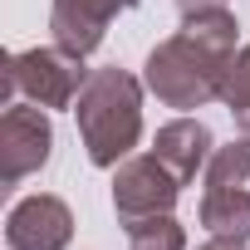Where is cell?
<instances>
[{
  "label": "cell",
  "mask_w": 250,
  "mask_h": 250,
  "mask_svg": "<svg viewBox=\"0 0 250 250\" xmlns=\"http://www.w3.org/2000/svg\"><path fill=\"white\" fill-rule=\"evenodd\" d=\"M235 44H240V20L226 5L182 10V30L147 54L143 83L167 108H201V103L221 98Z\"/></svg>",
  "instance_id": "6da1fadb"
},
{
  "label": "cell",
  "mask_w": 250,
  "mask_h": 250,
  "mask_svg": "<svg viewBox=\"0 0 250 250\" xmlns=\"http://www.w3.org/2000/svg\"><path fill=\"white\" fill-rule=\"evenodd\" d=\"M74 118H79V138L93 167L128 162L143 138V83L118 64L93 69L74 103Z\"/></svg>",
  "instance_id": "7a4b0ae2"
},
{
  "label": "cell",
  "mask_w": 250,
  "mask_h": 250,
  "mask_svg": "<svg viewBox=\"0 0 250 250\" xmlns=\"http://www.w3.org/2000/svg\"><path fill=\"white\" fill-rule=\"evenodd\" d=\"M0 64H5V83H0L5 108H10L15 93H25L40 108H74L79 93H83V83H88L83 59L69 54V49H59V44L25 49V54H5Z\"/></svg>",
  "instance_id": "3957f363"
},
{
  "label": "cell",
  "mask_w": 250,
  "mask_h": 250,
  "mask_svg": "<svg viewBox=\"0 0 250 250\" xmlns=\"http://www.w3.org/2000/svg\"><path fill=\"white\" fill-rule=\"evenodd\" d=\"M54 152V128H49V108L40 103H10L0 118V182L20 187L35 177Z\"/></svg>",
  "instance_id": "277c9868"
},
{
  "label": "cell",
  "mask_w": 250,
  "mask_h": 250,
  "mask_svg": "<svg viewBox=\"0 0 250 250\" xmlns=\"http://www.w3.org/2000/svg\"><path fill=\"white\" fill-rule=\"evenodd\" d=\"M182 196V182L147 152V157H128L113 167V211L123 221H138V216H162L172 211Z\"/></svg>",
  "instance_id": "5b68a950"
},
{
  "label": "cell",
  "mask_w": 250,
  "mask_h": 250,
  "mask_svg": "<svg viewBox=\"0 0 250 250\" xmlns=\"http://www.w3.org/2000/svg\"><path fill=\"white\" fill-rule=\"evenodd\" d=\"M74 235V211L49 196V191H35V196H20L5 216V240L10 250H64Z\"/></svg>",
  "instance_id": "8992f818"
},
{
  "label": "cell",
  "mask_w": 250,
  "mask_h": 250,
  "mask_svg": "<svg viewBox=\"0 0 250 250\" xmlns=\"http://www.w3.org/2000/svg\"><path fill=\"white\" fill-rule=\"evenodd\" d=\"M123 10H133V0H54V5H49L54 44L69 49V54H79V59H88V54L103 44L108 25H113Z\"/></svg>",
  "instance_id": "52a82bcc"
},
{
  "label": "cell",
  "mask_w": 250,
  "mask_h": 250,
  "mask_svg": "<svg viewBox=\"0 0 250 250\" xmlns=\"http://www.w3.org/2000/svg\"><path fill=\"white\" fill-rule=\"evenodd\" d=\"M211 152H216V138H211V128H206L201 118H172V123H162L157 138H152V157L182 187L196 182V172H206Z\"/></svg>",
  "instance_id": "ba28073f"
},
{
  "label": "cell",
  "mask_w": 250,
  "mask_h": 250,
  "mask_svg": "<svg viewBox=\"0 0 250 250\" xmlns=\"http://www.w3.org/2000/svg\"><path fill=\"white\" fill-rule=\"evenodd\" d=\"M201 226L211 235L250 240V187H221L201 196Z\"/></svg>",
  "instance_id": "9c48e42d"
},
{
  "label": "cell",
  "mask_w": 250,
  "mask_h": 250,
  "mask_svg": "<svg viewBox=\"0 0 250 250\" xmlns=\"http://www.w3.org/2000/svg\"><path fill=\"white\" fill-rule=\"evenodd\" d=\"M123 226H128V250H187V230L172 211L138 216V221H123Z\"/></svg>",
  "instance_id": "30bf717a"
},
{
  "label": "cell",
  "mask_w": 250,
  "mask_h": 250,
  "mask_svg": "<svg viewBox=\"0 0 250 250\" xmlns=\"http://www.w3.org/2000/svg\"><path fill=\"white\" fill-rule=\"evenodd\" d=\"M250 182V133H240L235 143L216 147L211 162H206V191H221V187H245Z\"/></svg>",
  "instance_id": "8fae6325"
},
{
  "label": "cell",
  "mask_w": 250,
  "mask_h": 250,
  "mask_svg": "<svg viewBox=\"0 0 250 250\" xmlns=\"http://www.w3.org/2000/svg\"><path fill=\"white\" fill-rule=\"evenodd\" d=\"M221 103L230 108L235 128H240V133H250V44H240V49H235V59H230V69H226Z\"/></svg>",
  "instance_id": "7c38bea8"
},
{
  "label": "cell",
  "mask_w": 250,
  "mask_h": 250,
  "mask_svg": "<svg viewBox=\"0 0 250 250\" xmlns=\"http://www.w3.org/2000/svg\"><path fill=\"white\" fill-rule=\"evenodd\" d=\"M201 250H245V240H235V235H211Z\"/></svg>",
  "instance_id": "4fadbf2b"
},
{
  "label": "cell",
  "mask_w": 250,
  "mask_h": 250,
  "mask_svg": "<svg viewBox=\"0 0 250 250\" xmlns=\"http://www.w3.org/2000/svg\"><path fill=\"white\" fill-rule=\"evenodd\" d=\"M182 10H201V5H226V0H177Z\"/></svg>",
  "instance_id": "5bb4252c"
}]
</instances>
